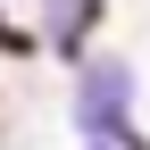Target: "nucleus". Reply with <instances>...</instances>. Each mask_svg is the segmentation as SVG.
Masks as SVG:
<instances>
[{
	"instance_id": "obj_2",
	"label": "nucleus",
	"mask_w": 150,
	"mask_h": 150,
	"mask_svg": "<svg viewBox=\"0 0 150 150\" xmlns=\"http://www.w3.org/2000/svg\"><path fill=\"white\" fill-rule=\"evenodd\" d=\"M83 150H117V142H83Z\"/></svg>"
},
{
	"instance_id": "obj_1",
	"label": "nucleus",
	"mask_w": 150,
	"mask_h": 150,
	"mask_svg": "<svg viewBox=\"0 0 150 150\" xmlns=\"http://www.w3.org/2000/svg\"><path fill=\"white\" fill-rule=\"evenodd\" d=\"M75 125H83L92 142H125V134H134V75H125L117 59H100V67H92L83 100H75Z\"/></svg>"
},
{
	"instance_id": "obj_3",
	"label": "nucleus",
	"mask_w": 150,
	"mask_h": 150,
	"mask_svg": "<svg viewBox=\"0 0 150 150\" xmlns=\"http://www.w3.org/2000/svg\"><path fill=\"white\" fill-rule=\"evenodd\" d=\"M0 33H8V17H0Z\"/></svg>"
}]
</instances>
